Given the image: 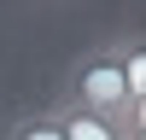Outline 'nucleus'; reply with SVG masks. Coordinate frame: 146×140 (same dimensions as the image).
I'll use <instances>...</instances> for the list:
<instances>
[{
	"mask_svg": "<svg viewBox=\"0 0 146 140\" xmlns=\"http://www.w3.org/2000/svg\"><path fill=\"white\" fill-rule=\"evenodd\" d=\"M58 111H88L105 117V123H123L129 111V88H123V58H117V41H94L88 53H76V64L64 70V88H58Z\"/></svg>",
	"mask_w": 146,
	"mask_h": 140,
	"instance_id": "nucleus-1",
	"label": "nucleus"
},
{
	"mask_svg": "<svg viewBox=\"0 0 146 140\" xmlns=\"http://www.w3.org/2000/svg\"><path fill=\"white\" fill-rule=\"evenodd\" d=\"M117 58H123V88H129V105L146 99V29H117Z\"/></svg>",
	"mask_w": 146,
	"mask_h": 140,
	"instance_id": "nucleus-2",
	"label": "nucleus"
},
{
	"mask_svg": "<svg viewBox=\"0 0 146 140\" xmlns=\"http://www.w3.org/2000/svg\"><path fill=\"white\" fill-rule=\"evenodd\" d=\"M123 128H146V99H140V105H129V111H123Z\"/></svg>",
	"mask_w": 146,
	"mask_h": 140,
	"instance_id": "nucleus-5",
	"label": "nucleus"
},
{
	"mask_svg": "<svg viewBox=\"0 0 146 140\" xmlns=\"http://www.w3.org/2000/svg\"><path fill=\"white\" fill-rule=\"evenodd\" d=\"M129 140H146V128H129Z\"/></svg>",
	"mask_w": 146,
	"mask_h": 140,
	"instance_id": "nucleus-6",
	"label": "nucleus"
},
{
	"mask_svg": "<svg viewBox=\"0 0 146 140\" xmlns=\"http://www.w3.org/2000/svg\"><path fill=\"white\" fill-rule=\"evenodd\" d=\"M64 123V140H129L123 123H105V117H88V111H58Z\"/></svg>",
	"mask_w": 146,
	"mask_h": 140,
	"instance_id": "nucleus-4",
	"label": "nucleus"
},
{
	"mask_svg": "<svg viewBox=\"0 0 146 140\" xmlns=\"http://www.w3.org/2000/svg\"><path fill=\"white\" fill-rule=\"evenodd\" d=\"M6 140H64V123H58V105L47 99L41 111H23L18 123L6 128Z\"/></svg>",
	"mask_w": 146,
	"mask_h": 140,
	"instance_id": "nucleus-3",
	"label": "nucleus"
}]
</instances>
